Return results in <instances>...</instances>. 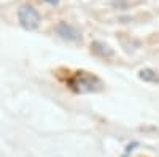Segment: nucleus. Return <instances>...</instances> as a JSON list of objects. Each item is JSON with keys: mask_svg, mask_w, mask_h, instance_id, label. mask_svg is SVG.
<instances>
[{"mask_svg": "<svg viewBox=\"0 0 159 157\" xmlns=\"http://www.w3.org/2000/svg\"><path fill=\"white\" fill-rule=\"evenodd\" d=\"M43 2H46V3H48V5H51V7H57L61 0H43Z\"/></svg>", "mask_w": 159, "mask_h": 157, "instance_id": "20e7f679", "label": "nucleus"}, {"mask_svg": "<svg viewBox=\"0 0 159 157\" xmlns=\"http://www.w3.org/2000/svg\"><path fill=\"white\" fill-rule=\"evenodd\" d=\"M18 21L21 24V27L25 29V30H35L40 22H42V16L40 13L32 7V5H22L19 10H18Z\"/></svg>", "mask_w": 159, "mask_h": 157, "instance_id": "f03ea898", "label": "nucleus"}, {"mask_svg": "<svg viewBox=\"0 0 159 157\" xmlns=\"http://www.w3.org/2000/svg\"><path fill=\"white\" fill-rule=\"evenodd\" d=\"M56 32L64 38V40H69V41L80 40V32L73 27V25H70L67 22H59L57 27H56Z\"/></svg>", "mask_w": 159, "mask_h": 157, "instance_id": "7ed1b4c3", "label": "nucleus"}, {"mask_svg": "<svg viewBox=\"0 0 159 157\" xmlns=\"http://www.w3.org/2000/svg\"><path fill=\"white\" fill-rule=\"evenodd\" d=\"M69 84L75 92H80V94L96 92V90H99L100 86H102L99 78L88 73V72H76L73 75V78L69 81Z\"/></svg>", "mask_w": 159, "mask_h": 157, "instance_id": "f257e3e1", "label": "nucleus"}]
</instances>
